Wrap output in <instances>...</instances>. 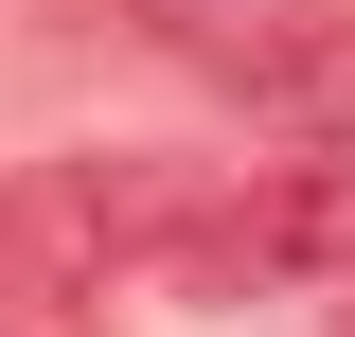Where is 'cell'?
Listing matches in <instances>:
<instances>
[{"mask_svg":"<svg viewBox=\"0 0 355 337\" xmlns=\"http://www.w3.org/2000/svg\"><path fill=\"white\" fill-rule=\"evenodd\" d=\"M320 266H355V142L249 160L231 196H196V231H178V284H320Z\"/></svg>","mask_w":355,"mask_h":337,"instance_id":"cell-2","label":"cell"},{"mask_svg":"<svg viewBox=\"0 0 355 337\" xmlns=\"http://www.w3.org/2000/svg\"><path fill=\"white\" fill-rule=\"evenodd\" d=\"M178 53H214L249 89H338L355 71V0H142Z\"/></svg>","mask_w":355,"mask_h":337,"instance_id":"cell-3","label":"cell"},{"mask_svg":"<svg viewBox=\"0 0 355 337\" xmlns=\"http://www.w3.org/2000/svg\"><path fill=\"white\" fill-rule=\"evenodd\" d=\"M196 178L178 160H18L0 178V337L107 302V266H178Z\"/></svg>","mask_w":355,"mask_h":337,"instance_id":"cell-1","label":"cell"}]
</instances>
